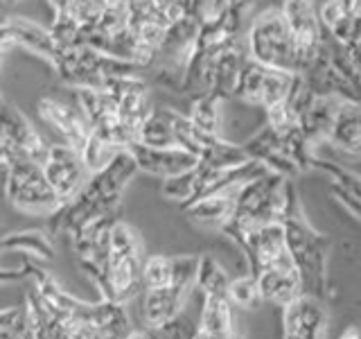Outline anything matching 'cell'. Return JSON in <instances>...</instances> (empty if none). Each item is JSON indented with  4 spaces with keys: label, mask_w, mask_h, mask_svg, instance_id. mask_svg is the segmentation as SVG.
Segmentation results:
<instances>
[{
    "label": "cell",
    "mask_w": 361,
    "mask_h": 339,
    "mask_svg": "<svg viewBox=\"0 0 361 339\" xmlns=\"http://www.w3.org/2000/svg\"><path fill=\"white\" fill-rule=\"evenodd\" d=\"M228 282H231V278L217 260H214L210 254L199 256L195 290H201L203 297H226V292H228Z\"/></svg>",
    "instance_id": "cell-22"
},
{
    "label": "cell",
    "mask_w": 361,
    "mask_h": 339,
    "mask_svg": "<svg viewBox=\"0 0 361 339\" xmlns=\"http://www.w3.org/2000/svg\"><path fill=\"white\" fill-rule=\"evenodd\" d=\"M0 339H7V337H0Z\"/></svg>",
    "instance_id": "cell-43"
},
{
    "label": "cell",
    "mask_w": 361,
    "mask_h": 339,
    "mask_svg": "<svg viewBox=\"0 0 361 339\" xmlns=\"http://www.w3.org/2000/svg\"><path fill=\"white\" fill-rule=\"evenodd\" d=\"M246 56H248V52H246L244 37L228 43L226 48H221L217 54H214L212 68H210V88H208L210 93H214L224 102L233 97L237 75H240V68Z\"/></svg>",
    "instance_id": "cell-12"
},
{
    "label": "cell",
    "mask_w": 361,
    "mask_h": 339,
    "mask_svg": "<svg viewBox=\"0 0 361 339\" xmlns=\"http://www.w3.org/2000/svg\"><path fill=\"white\" fill-rule=\"evenodd\" d=\"M124 339H154V337H152V331H135V328H131L129 335Z\"/></svg>",
    "instance_id": "cell-38"
},
{
    "label": "cell",
    "mask_w": 361,
    "mask_h": 339,
    "mask_svg": "<svg viewBox=\"0 0 361 339\" xmlns=\"http://www.w3.org/2000/svg\"><path fill=\"white\" fill-rule=\"evenodd\" d=\"M226 297H228V301L233 303V308H244V310H253L262 303L255 276H251V274L233 278L228 282V292H226Z\"/></svg>",
    "instance_id": "cell-26"
},
{
    "label": "cell",
    "mask_w": 361,
    "mask_h": 339,
    "mask_svg": "<svg viewBox=\"0 0 361 339\" xmlns=\"http://www.w3.org/2000/svg\"><path fill=\"white\" fill-rule=\"evenodd\" d=\"M264 75H267V66L253 61L251 56H246L242 68H240V75H237V82H235V88H233V97L259 109V93H262Z\"/></svg>",
    "instance_id": "cell-21"
},
{
    "label": "cell",
    "mask_w": 361,
    "mask_h": 339,
    "mask_svg": "<svg viewBox=\"0 0 361 339\" xmlns=\"http://www.w3.org/2000/svg\"><path fill=\"white\" fill-rule=\"evenodd\" d=\"M195 177H197V172H195V167H192L188 172L163 179V197L180 203V208H183L192 199V192H195Z\"/></svg>",
    "instance_id": "cell-30"
},
{
    "label": "cell",
    "mask_w": 361,
    "mask_h": 339,
    "mask_svg": "<svg viewBox=\"0 0 361 339\" xmlns=\"http://www.w3.org/2000/svg\"><path fill=\"white\" fill-rule=\"evenodd\" d=\"M244 43L253 61L276 71L296 73V41L280 9H264L262 14H257L244 34Z\"/></svg>",
    "instance_id": "cell-2"
},
{
    "label": "cell",
    "mask_w": 361,
    "mask_h": 339,
    "mask_svg": "<svg viewBox=\"0 0 361 339\" xmlns=\"http://www.w3.org/2000/svg\"><path fill=\"white\" fill-rule=\"evenodd\" d=\"M120 3H124V0H104V5L109 7V5H120Z\"/></svg>",
    "instance_id": "cell-40"
},
{
    "label": "cell",
    "mask_w": 361,
    "mask_h": 339,
    "mask_svg": "<svg viewBox=\"0 0 361 339\" xmlns=\"http://www.w3.org/2000/svg\"><path fill=\"white\" fill-rule=\"evenodd\" d=\"M242 150H244V154H246L248 158H253V161H259V163H262L271 152L282 150V147H280V136L264 122V124H262V129L255 131V133L251 136V138H248V141L242 145Z\"/></svg>",
    "instance_id": "cell-28"
},
{
    "label": "cell",
    "mask_w": 361,
    "mask_h": 339,
    "mask_svg": "<svg viewBox=\"0 0 361 339\" xmlns=\"http://www.w3.org/2000/svg\"><path fill=\"white\" fill-rule=\"evenodd\" d=\"M0 141L5 143V152L25 154L41 167L50 152V143L43 138V133L9 102H3L0 107Z\"/></svg>",
    "instance_id": "cell-6"
},
{
    "label": "cell",
    "mask_w": 361,
    "mask_h": 339,
    "mask_svg": "<svg viewBox=\"0 0 361 339\" xmlns=\"http://www.w3.org/2000/svg\"><path fill=\"white\" fill-rule=\"evenodd\" d=\"M327 143L350 154H361V102H341L327 133Z\"/></svg>",
    "instance_id": "cell-16"
},
{
    "label": "cell",
    "mask_w": 361,
    "mask_h": 339,
    "mask_svg": "<svg viewBox=\"0 0 361 339\" xmlns=\"http://www.w3.org/2000/svg\"><path fill=\"white\" fill-rule=\"evenodd\" d=\"M48 30L52 34L54 43L61 45V48H66V45H79L82 25H79V23L71 14H68V11H56L52 25Z\"/></svg>",
    "instance_id": "cell-32"
},
{
    "label": "cell",
    "mask_w": 361,
    "mask_h": 339,
    "mask_svg": "<svg viewBox=\"0 0 361 339\" xmlns=\"http://www.w3.org/2000/svg\"><path fill=\"white\" fill-rule=\"evenodd\" d=\"M9 177V163H7V152H5V143L0 141V190L5 188Z\"/></svg>",
    "instance_id": "cell-35"
},
{
    "label": "cell",
    "mask_w": 361,
    "mask_h": 339,
    "mask_svg": "<svg viewBox=\"0 0 361 339\" xmlns=\"http://www.w3.org/2000/svg\"><path fill=\"white\" fill-rule=\"evenodd\" d=\"M235 197L237 195H212L203 197L195 203L185 206V215L201 226H212V229H221V226L231 220L235 210Z\"/></svg>",
    "instance_id": "cell-19"
},
{
    "label": "cell",
    "mask_w": 361,
    "mask_h": 339,
    "mask_svg": "<svg viewBox=\"0 0 361 339\" xmlns=\"http://www.w3.org/2000/svg\"><path fill=\"white\" fill-rule=\"evenodd\" d=\"M253 3L255 0H226V7H231V9H235V11H240V14H248V9L253 7Z\"/></svg>",
    "instance_id": "cell-36"
},
{
    "label": "cell",
    "mask_w": 361,
    "mask_h": 339,
    "mask_svg": "<svg viewBox=\"0 0 361 339\" xmlns=\"http://www.w3.org/2000/svg\"><path fill=\"white\" fill-rule=\"evenodd\" d=\"M0 48H25L50 61L56 56L59 45L54 43L48 28H41L27 18H0Z\"/></svg>",
    "instance_id": "cell-9"
},
{
    "label": "cell",
    "mask_w": 361,
    "mask_h": 339,
    "mask_svg": "<svg viewBox=\"0 0 361 339\" xmlns=\"http://www.w3.org/2000/svg\"><path fill=\"white\" fill-rule=\"evenodd\" d=\"M118 152L120 150H116L113 145H109L104 138H99L97 133H90L86 145L82 147V152H79V154H82V161H84V165L88 170V174H93V172H97V170L104 167Z\"/></svg>",
    "instance_id": "cell-27"
},
{
    "label": "cell",
    "mask_w": 361,
    "mask_h": 339,
    "mask_svg": "<svg viewBox=\"0 0 361 339\" xmlns=\"http://www.w3.org/2000/svg\"><path fill=\"white\" fill-rule=\"evenodd\" d=\"M135 143L147 145V147H174L176 145L174 131L161 113V109H154L149 116L142 120L138 129V141Z\"/></svg>",
    "instance_id": "cell-23"
},
{
    "label": "cell",
    "mask_w": 361,
    "mask_h": 339,
    "mask_svg": "<svg viewBox=\"0 0 361 339\" xmlns=\"http://www.w3.org/2000/svg\"><path fill=\"white\" fill-rule=\"evenodd\" d=\"M330 192L334 195V199L338 201V203H343V206L355 215V218H359L361 220V199H357L353 192H348L345 188H341V186H336V184H332L330 181Z\"/></svg>",
    "instance_id": "cell-34"
},
{
    "label": "cell",
    "mask_w": 361,
    "mask_h": 339,
    "mask_svg": "<svg viewBox=\"0 0 361 339\" xmlns=\"http://www.w3.org/2000/svg\"><path fill=\"white\" fill-rule=\"evenodd\" d=\"M9 177L3 188L11 206L32 215H52L61 206L54 190L45 181L43 167L18 152H7Z\"/></svg>",
    "instance_id": "cell-3"
},
{
    "label": "cell",
    "mask_w": 361,
    "mask_h": 339,
    "mask_svg": "<svg viewBox=\"0 0 361 339\" xmlns=\"http://www.w3.org/2000/svg\"><path fill=\"white\" fill-rule=\"evenodd\" d=\"M336 339H361V331H359L357 326H348L345 331L338 335Z\"/></svg>",
    "instance_id": "cell-37"
},
{
    "label": "cell",
    "mask_w": 361,
    "mask_h": 339,
    "mask_svg": "<svg viewBox=\"0 0 361 339\" xmlns=\"http://www.w3.org/2000/svg\"><path fill=\"white\" fill-rule=\"evenodd\" d=\"M255 282L259 297L267 303H274L278 308H285L293 299H298L302 292V282L296 269H276L267 267L255 274Z\"/></svg>",
    "instance_id": "cell-13"
},
{
    "label": "cell",
    "mask_w": 361,
    "mask_h": 339,
    "mask_svg": "<svg viewBox=\"0 0 361 339\" xmlns=\"http://www.w3.org/2000/svg\"><path fill=\"white\" fill-rule=\"evenodd\" d=\"M142 290H161L172 285V256H149L142 260Z\"/></svg>",
    "instance_id": "cell-24"
},
{
    "label": "cell",
    "mask_w": 361,
    "mask_h": 339,
    "mask_svg": "<svg viewBox=\"0 0 361 339\" xmlns=\"http://www.w3.org/2000/svg\"><path fill=\"white\" fill-rule=\"evenodd\" d=\"M43 174L54 190L56 199L61 201V206L79 195V190L86 186L90 177L82 161V154L66 143H50L48 158L43 163Z\"/></svg>",
    "instance_id": "cell-5"
},
{
    "label": "cell",
    "mask_w": 361,
    "mask_h": 339,
    "mask_svg": "<svg viewBox=\"0 0 361 339\" xmlns=\"http://www.w3.org/2000/svg\"><path fill=\"white\" fill-rule=\"evenodd\" d=\"M361 14V0H325L319 9V20L323 30H330L341 18Z\"/></svg>",
    "instance_id": "cell-31"
},
{
    "label": "cell",
    "mask_w": 361,
    "mask_h": 339,
    "mask_svg": "<svg viewBox=\"0 0 361 339\" xmlns=\"http://www.w3.org/2000/svg\"><path fill=\"white\" fill-rule=\"evenodd\" d=\"M314 170H323L325 174H330L332 184L345 188L348 192H353L357 199H361V177L355 174L353 170L341 167L332 161H325V158H319V156H314Z\"/></svg>",
    "instance_id": "cell-29"
},
{
    "label": "cell",
    "mask_w": 361,
    "mask_h": 339,
    "mask_svg": "<svg viewBox=\"0 0 361 339\" xmlns=\"http://www.w3.org/2000/svg\"><path fill=\"white\" fill-rule=\"evenodd\" d=\"M192 290L195 287L183 285V282H172V285L161 287V290H147L145 303H142L147 328L156 331V328L165 326L167 321H172L176 314H180Z\"/></svg>",
    "instance_id": "cell-11"
},
{
    "label": "cell",
    "mask_w": 361,
    "mask_h": 339,
    "mask_svg": "<svg viewBox=\"0 0 361 339\" xmlns=\"http://www.w3.org/2000/svg\"><path fill=\"white\" fill-rule=\"evenodd\" d=\"M39 116L43 122H48L50 127L61 136V143L75 147L77 152H82V147L86 145L88 136L93 133L86 116L79 107L66 105V102L56 97H41L39 102Z\"/></svg>",
    "instance_id": "cell-8"
},
{
    "label": "cell",
    "mask_w": 361,
    "mask_h": 339,
    "mask_svg": "<svg viewBox=\"0 0 361 339\" xmlns=\"http://www.w3.org/2000/svg\"><path fill=\"white\" fill-rule=\"evenodd\" d=\"M0 251H20L32 254L41 260L54 258V242L48 231L41 229H25V231H5L0 235Z\"/></svg>",
    "instance_id": "cell-18"
},
{
    "label": "cell",
    "mask_w": 361,
    "mask_h": 339,
    "mask_svg": "<svg viewBox=\"0 0 361 339\" xmlns=\"http://www.w3.org/2000/svg\"><path fill=\"white\" fill-rule=\"evenodd\" d=\"M199 335L214 337H233L235 333V314L228 297H203V308L197 323Z\"/></svg>",
    "instance_id": "cell-17"
},
{
    "label": "cell",
    "mask_w": 361,
    "mask_h": 339,
    "mask_svg": "<svg viewBox=\"0 0 361 339\" xmlns=\"http://www.w3.org/2000/svg\"><path fill=\"white\" fill-rule=\"evenodd\" d=\"M262 163L267 165L269 172H276V174L285 177V179H293V177L300 174V170L296 167V163H293L291 158L285 152H282V150L271 152Z\"/></svg>",
    "instance_id": "cell-33"
},
{
    "label": "cell",
    "mask_w": 361,
    "mask_h": 339,
    "mask_svg": "<svg viewBox=\"0 0 361 339\" xmlns=\"http://www.w3.org/2000/svg\"><path fill=\"white\" fill-rule=\"evenodd\" d=\"M341 102L343 100H338L334 95H314L310 107L300 113L298 127L312 147L327 141V133H330V127L334 122L338 107H341Z\"/></svg>",
    "instance_id": "cell-15"
},
{
    "label": "cell",
    "mask_w": 361,
    "mask_h": 339,
    "mask_svg": "<svg viewBox=\"0 0 361 339\" xmlns=\"http://www.w3.org/2000/svg\"><path fill=\"white\" fill-rule=\"evenodd\" d=\"M3 102H5V100H3V95H0V107H3Z\"/></svg>",
    "instance_id": "cell-41"
},
{
    "label": "cell",
    "mask_w": 361,
    "mask_h": 339,
    "mask_svg": "<svg viewBox=\"0 0 361 339\" xmlns=\"http://www.w3.org/2000/svg\"><path fill=\"white\" fill-rule=\"evenodd\" d=\"M77 107L82 109L93 133H104L120 120L118 102L104 88H75Z\"/></svg>",
    "instance_id": "cell-14"
},
{
    "label": "cell",
    "mask_w": 361,
    "mask_h": 339,
    "mask_svg": "<svg viewBox=\"0 0 361 339\" xmlns=\"http://www.w3.org/2000/svg\"><path fill=\"white\" fill-rule=\"evenodd\" d=\"M129 152L133 156L135 165H138V172L152 174L158 179H167V177H176L180 172H188V170L197 167L199 158L195 154H190L183 147H147L140 143H133L129 147Z\"/></svg>",
    "instance_id": "cell-7"
},
{
    "label": "cell",
    "mask_w": 361,
    "mask_h": 339,
    "mask_svg": "<svg viewBox=\"0 0 361 339\" xmlns=\"http://www.w3.org/2000/svg\"><path fill=\"white\" fill-rule=\"evenodd\" d=\"M48 3H50V7L54 9V14H56V11H66L68 7H71L73 0H48Z\"/></svg>",
    "instance_id": "cell-39"
},
{
    "label": "cell",
    "mask_w": 361,
    "mask_h": 339,
    "mask_svg": "<svg viewBox=\"0 0 361 339\" xmlns=\"http://www.w3.org/2000/svg\"><path fill=\"white\" fill-rule=\"evenodd\" d=\"M280 14L296 41V73H302L314 56L319 54L323 43V25L319 20V9L314 0H282Z\"/></svg>",
    "instance_id": "cell-4"
},
{
    "label": "cell",
    "mask_w": 361,
    "mask_h": 339,
    "mask_svg": "<svg viewBox=\"0 0 361 339\" xmlns=\"http://www.w3.org/2000/svg\"><path fill=\"white\" fill-rule=\"evenodd\" d=\"M282 326H285V339H323L327 314L321 299L312 294H300L289 305L282 308Z\"/></svg>",
    "instance_id": "cell-10"
},
{
    "label": "cell",
    "mask_w": 361,
    "mask_h": 339,
    "mask_svg": "<svg viewBox=\"0 0 361 339\" xmlns=\"http://www.w3.org/2000/svg\"><path fill=\"white\" fill-rule=\"evenodd\" d=\"M221 102L214 93L206 90V93L190 95V109L185 116L197 124L201 131L208 133H219V122H221Z\"/></svg>",
    "instance_id": "cell-20"
},
{
    "label": "cell",
    "mask_w": 361,
    "mask_h": 339,
    "mask_svg": "<svg viewBox=\"0 0 361 339\" xmlns=\"http://www.w3.org/2000/svg\"><path fill=\"white\" fill-rule=\"evenodd\" d=\"M0 54H3V48H0Z\"/></svg>",
    "instance_id": "cell-42"
},
{
    "label": "cell",
    "mask_w": 361,
    "mask_h": 339,
    "mask_svg": "<svg viewBox=\"0 0 361 339\" xmlns=\"http://www.w3.org/2000/svg\"><path fill=\"white\" fill-rule=\"evenodd\" d=\"M291 75L285 71H276V68H267L264 82H262V93H259V109H271L285 102L289 93V84H291Z\"/></svg>",
    "instance_id": "cell-25"
},
{
    "label": "cell",
    "mask_w": 361,
    "mask_h": 339,
    "mask_svg": "<svg viewBox=\"0 0 361 339\" xmlns=\"http://www.w3.org/2000/svg\"><path fill=\"white\" fill-rule=\"evenodd\" d=\"M285 197H287V206H285V215H282V229H285L287 251L300 276L302 292L323 301L325 260H327V251H330V240L312 229V224L302 213L298 190L291 179L285 181Z\"/></svg>",
    "instance_id": "cell-1"
}]
</instances>
